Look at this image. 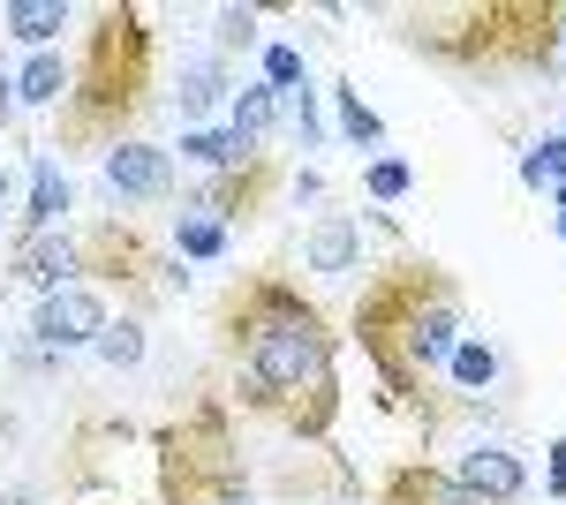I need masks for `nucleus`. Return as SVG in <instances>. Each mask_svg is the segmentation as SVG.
I'll return each mask as SVG.
<instances>
[{"instance_id":"obj_28","label":"nucleus","mask_w":566,"mask_h":505,"mask_svg":"<svg viewBox=\"0 0 566 505\" xmlns=\"http://www.w3.org/2000/svg\"><path fill=\"white\" fill-rule=\"evenodd\" d=\"M544 453H552V461H544V491H552V498H566V438H552Z\"/></svg>"},{"instance_id":"obj_16","label":"nucleus","mask_w":566,"mask_h":505,"mask_svg":"<svg viewBox=\"0 0 566 505\" xmlns=\"http://www.w3.org/2000/svg\"><path fill=\"white\" fill-rule=\"evenodd\" d=\"M69 23H76L69 0H8V8H0V31L23 39V45H39V53H53V39H61Z\"/></svg>"},{"instance_id":"obj_32","label":"nucleus","mask_w":566,"mask_h":505,"mask_svg":"<svg viewBox=\"0 0 566 505\" xmlns=\"http://www.w3.org/2000/svg\"><path fill=\"white\" fill-rule=\"evenodd\" d=\"M552 211H559L552 227H559V242H566V181H559V189H552Z\"/></svg>"},{"instance_id":"obj_13","label":"nucleus","mask_w":566,"mask_h":505,"mask_svg":"<svg viewBox=\"0 0 566 505\" xmlns=\"http://www.w3.org/2000/svg\"><path fill=\"white\" fill-rule=\"evenodd\" d=\"M303 264L340 280V272H363V219L355 211H317V227L303 234Z\"/></svg>"},{"instance_id":"obj_9","label":"nucleus","mask_w":566,"mask_h":505,"mask_svg":"<svg viewBox=\"0 0 566 505\" xmlns=\"http://www.w3.org/2000/svg\"><path fill=\"white\" fill-rule=\"evenodd\" d=\"M98 173H106V189L122 197V204H167L175 197V159L159 151V144H114L106 159H98Z\"/></svg>"},{"instance_id":"obj_20","label":"nucleus","mask_w":566,"mask_h":505,"mask_svg":"<svg viewBox=\"0 0 566 505\" xmlns=\"http://www.w3.org/2000/svg\"><path fill=\"white\" fill-rule=\"evenodd\" d=\"M181 159L205 173H227V167H250V151L227 136V128H181Z\"/></svg>"},{"instance_id":"obj_23","label":"nucleus","mask_w":566,"mask_h":505,"mask_svg":"<svg viewBox=\"0 0 566 505\" xmlns=\"http://www.w3.org/2000/svg\"><path fill=\"white\" fill-rule=\"evenodd\" d=\"M91 355H98L106 370H136V362H144V325H136V317H122V325H106Z\"/></svg>"},{"instance_id":"obj_1","label":"nucleus","mask_w":566,"mask_h":505,"mask_svg":"<svg viewBox=\"0 0 566 505\" xmlns=\"http://www.w3.org/2000/svg\"><path fill=\"white\" fill-rule=\"evenodd\" d=\"M219 347L234 370V400L250 415L280 422L303 445H333L340 422V339L325 309L280 280V272H242L219 302Z\"/></svg>"},{"instance_id":"obj_27","label":"nucleus","mask_w":566,"mask_h":505,"mask_svg":"<svg viewBox=\"0 0 566 505\" xmlns=\"http://www.w3.org/2000/svg\"><path fill=\"white\" fill-rule=\"evenodd\" d=\"M280 122H287V136H295V151H317V136H325V122H317V91L280 98Z\"/></svg>"},{"instance_id":"obj_31","label":"nucleus","mask_w":566,"mask_h":505,"mask_svg":"<svg viewBox=\"0 0 566 505\" xmlns=\"http://www.w3.org/2000/svg\"><path fill=\"white\" fill-rule=\"evenodd\" d=\"M0 122H15V76L0 69Z\"/></svg>"},{"instance_id":"obj_14","label":"nucleus","mask_w":566,"mask_h":505,"mask_svg":"<svg viewBox=\"0 0 566 505\" xmlns=\"http://www.w3.org/2000/svg\"><path fill=\"white\" fill-rule=\"evenodd\" d=\"M453 475H461L476 498H491V505H528V467L514 461L506 445H469Z\"/></svg>"},{"instance_id":"obj_25","label":"nucleus","mask_w":566,"mask_h":505,"mask_svg":"<svg viewBox=\"0 0 566 505\" xmlns=\"http://www.w3.org/2000/svg\"><path fill=\"white\" fill-rule=\"evenodd\" d=\"M333 106H340V128H348V144H386V122L355 98V84H333Z\"/></svg>"},{"instance_id":"obj_11","label":"nucleus","mask_w":566,"mask_h":505,"mask_svg":"<svg viewBox=\"0 0 566 505\" xmlns=\"http://www.w3.org/2000/svg\"><path fill=\"white\" fill-rule=\"evenodd\" d=\"M8 272L23 280V287H39V295H61V287H76L84 272H76V234L69 227H53V234H31V242H15L8 250Z\"/></svg>"},{"instance_id":"obj_5","label":"nucleus","mask_w":566,"mask_h":505,"mask_svg":"<svg viewBox=\"0 0 566 505\" xmlns=\"http://www.w3.org/2000/svg\"><path fill=\"white\" fill-rule=\"evenodd\" d=\"M151 461H159V505H258L242 475V445H234V408L219 392L159 422Z\"/></svg>"},{"instance_id":"obj_8","label":"nucleus","mask_w":566,"mask_h":505,"mask_svg":"<svg viewBox=\"0 0 566 505\" xmlns=\"http://www.w3.org/2000/svg\"><path fill=\"white\" fill-rule=\"evenodd\" d=\"M114 325V309L106 295L76 280V287H61V295H39L31 309V339H39V355H69V347H98V333Z\"/></svg>"},{"instance_id":"obj_18","label":"nucleus","mask_w":566,"mask_h":505,"mask_svg":"<svg viewBox=\"0 0 566 505\" xmlns=\"http://www.w3.org/2000/svg\"><path fill=\"white\" fill-rule=\"evenodd\" d=\"M499 378V347H491V339H461V347H453V362H446V378H438V392H446V385H453V400H483V385ZM453 400H446V408H453Z\"/></svg>"},{"instance_id":"obj_34","label":"nucleus","mask_w":566,"mask_h":505,"mask_svg":"<svg viewBox=\"0 0 566 505\" xmlns=\"http://www.w3.org/2000/svg\"><path fill=\"white\" fill-rule=\"evenodd\" d=\"M0 204H8V167H0Z\"/></svg>"},{"instance_id":"obj_4","label":"nucleus","mask_w":566,"mask_h":505,"mask_svg":"<svg viewBox=\"0 0 566 505\" xmlns=\"http://www.w3.org/2000/svg\"><path fill=\"white\" fill-rule=\"evenodd\" d=\"M400 45H416L461 84L499 76H552L559 69V0H461V8H408Z\"/></svg>"},{"instance_id":"obj_19","label":"nucleus","mask_w":566,"mask_h":505,"mask_svg":"<svg viewBox=\"0 0 566 505\" xmlns=\"http://www.w3.org/2000/svg\"><path fill=\"white\" fill-rule=\"evenodd\" d=\"M15 98L23 106H61L69 98V53H31L23 76H15Z\"/></svg>"},{"instance_id":"obj_24","label":"nucleus","mask_w":566,"mask_h":505,"mask_svg":"<svg viewBox=\"0 0 566 505\" xmlns=\"http://www.w3.org/2000/svg\"><path fill=\"white\" fill-rule=\"evenodd\" d=\"M212 23H219L212 53H219V61H234V53H250V45H258V23H264V15H258V8H219Z\"/></svg>"},{"instance_id":"obj_3","label":"nucleus","mask_w":566,"mask_h":505,"mask_svg":"<svg viewBox=\"0 0 566 505\" xmlns=\"http://www.w3.org/2000/svg\"><path fill=\"white\" fill-rule=\"evenodd\" d=\"M159 84V39H151V15L129 0H106L91 8L84 45L69 53V98H61V151H114L129 144V128L144 122Z\"/></svg>"},{"instance_id":"obj_21","label":"nucleus","mask_w":566,"mask_h":505,"mask_svg":"<svg viewBox=\"0 0 566 505\" xmlns=\"http://www.w3.org/2000/svg\"><path fill=\"white\" fill-rule=\"evenodd\" d=\"M175 256L181 264H219V256H227V227L205 219V211H181L175 219Z\"/></svg>"},{"instance_id":"obj_22","label":"nucleus","mask_w":566,"mask_h":505,"mask_svg":"<svg viewBox=\"0 0 566 505\" xmlns=\"http://www.w3.org/2000/svg\"><path fill=\"white\" fill-rule=\"evenodd\" d=\"M264 91H280V98H295V91H310V61L295 53V45H264Z\"/></svg>"},{"instance_id":"obj_15","label":"nucleus","mask_w":566,"mask_h":505,"mask_svg":"<svg viewBox=\"0 0 566 505\" xmlns=\"http://www.w3.org/2000/svg\"><path fill=\"white\" fill-rule=\"evenodd\" d=\"M272 128H280V91H264V84H234V98H227V136H234V144H242L250 159H264Z\"/></svg>"},{"instance_id":"obj_10","label":"nucleus","mask_w":566,"mask_h":505,"mask_svg":"<svg viewBox=\"0 0 566 505\" xmlns=\"http://www.w3.org/2000/svg\"><path fill=\"white\" fill-rule=\"evenodd\" d=\"M378 505H491L476 498L453 467H431V461H392L378 475Z\"/></svg>"},{"instance_id":"obj_2","label":"nucleus","mask_w":566,"mask_h":505,"mask_svg":"<svg viewBox=\"0 0 566 505\" xmlns=\"http://www.w3.org/2000/svg\"><path fill=\"white\" fill-rule=\"evenodd\" d=\"M348 333L363 347V362L378 370L392 408L423 415V430L446 422L438 378L453 362V347L469 339V295L438 256H392L386 272L363 280V295L348 309Z\"/></svg>"},{"instance_id":"obj_12","label":"nucleus","mask_w":566,"mask_h":505,"mask_svg":"<svg viewBox=\"0 0 566 505\" xmlns=\"http://www.w3.org/2000/svg\"><path fill=\"white\" fill-rule=\"evenodd\" d=\"M234 98V69L219 61V53H189L181 61V76H175V106H181V128H205Z\"/></svg>"},{"instance_id":"obj_6","label":"nucleus","mask_w":566,"mask_h":505,"mask_svg":"<svg viewBox=\"0 0 566 505\" xmlns=\"http://www.w3.org/2000/svg\"><path fill=\"white\" fill-rule=\"evenodd\" d=\"M76 272H84L98 295L122 287L129 302H159L167 287L189 280V272H175V264H159L151 242H144L136 227H122V219H91L84 234H76Z\"/></svg>"},{"instance_id":"obj_29","label":"nucleus","mask_w":566,"mask_h":505,"mask_svg":"<svg viewBox=\"0 0 566 505\" xmlns=\"http://www.w3.org/2000/svg\"><path fill=\"white\" fill-rule=\"evenodd\" d=\"M536 159H544L552 189H559V181H566V136H544V144H536Z\"/></svg>"},{"instance_id":"obj_33","label":"nucleus","mask_w":566,"mask_h":505,"mask_svg":"<svg viewBox=\"0 0 566 505\" xmlns=\"http://www.w3.org/2000/svg\"><path fill=\"white\" fill-rule=\"evenodd\" d=\"M559 61H566V8H559Z\"/></svg>"},{"instance_id":"obj_17","label":"nucleus","mask_w":566,"mask_h":505,"mask_svg":"<svg viewBox=\"0 0 566 505\" xmlns=\"http://www.w3.org/2000/svg\"><path fill=\"white\" fill-rule=\"evenodd\" d=\"M61 219H69V173L53 167V159H31V204H23V234H15V242H31V234H53V227H61Z\"/></svg>"},{"instance_id":"obj_26","label":"nucleus","mask_w":566,"mask_h":505,"mask_svg":"<svg viewBox=\"0 0 566 505\" xmlns=\"http://www.w3.org/2000/svg\"><path fill=\"white\" fill-rule=\"evenodd\" d=\"M408 189H416L408 159H370V167H363V197H378V204H400Z\"/></svg>"},{"instance_id":"obj_7","label":"nucleus","mask_w":566,"mask_h":505,"mask_svg":"<svg viewBox=\"0 0 566 505\" xmlns=\"http://www.w3.org/2000/svg\"><path fill=\"white\" fill-rule=\"evenodd\" d=\"M280 159L264 151V159H250V167H227V173H205V189L189 197L181 211H205V219H219V227H250V219H264V204L280 197Z\"/></svg>"},{"instance_id":"obj_30","label":"nucleus","mask_w":566,"mask_h":505,"mask_svg":"<svg viewBox=\"0 0 566 505\" xmlns=\"http://www.w3.org/2000/svg\"><path fill=\"white\" fill-rule=\"evenodd\" d=\"M522 181H528V189H552V173H544V159H536V151H522Z\"/></svg>"}]
</instances>
